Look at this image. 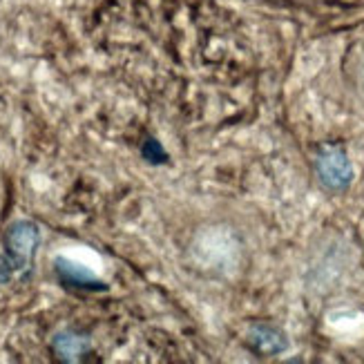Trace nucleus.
I'll return each instance as SVG.
<instances>
[{
    "instance_id": "1",
    "label": "nucleus",
    "mask_w": 364,
    "mask_h": 364,
    "mask_svg": "<svg viewBox=\"0 0 364 364\" xmlns=\"http://www.w3.org/2000/svg\"><path fill=\"white\" fill-rule=\"evenodd\" d=\"M41 244V230L34 221H14L5 232V257L14 266V271H23L31 266L36 255V248Z\"/></svg>"
},
{
    "instance_id": "2",
    "label": "nucleus",
    "mask_w": 364,
    "mask_h": 364,
    "mask_svg": "<svg viewBox=\"0 0 364 364\" xmlns=\"http://www.w3.org/2000/svg\"><path fill=\"white\" fill-rule=\"evenodd\" d=\"M315 166L320 181L331 190H344L353 179V166L342 148H324Z\"/></svg>"
},
{
    "instance_id": "3",
    "label": "nucleus",
    "mask_w": 364,
    "mask_h": 364,
    "mask_svg": "<svg viewBox=\"0 0 364 364\" xmlns=\"http://www.w3.org/2000/svg\"><path fill=\"white\" fill-rule=\"evenodd\" d=\"M54 271H56L58 282L68 289H76V291H105L107 289L92 271H87L85 266L76 264L72 259H65V257L54 259Z\"/></svg>"
},
{
    "instance_id": "4",
    "label": "nucleus",
    "mask_w": 364,
    "mask_h": 364,
    "mask_svg": "<svg viewBox=\"0 0 364 364\" xmlns=\"http://www.w3.org/2000/svg\"><path fill=\"white\" fill-rule=\"evenodd\" d=\"M52 349L60 360L76 362L90 351V340L78 333H72V331H63V333H58L52 340Z\"/></svg>"
},
{
    "instance_id": "5",
    "label": "nucleus",
    "mask_w": 364,
    "mask_h": 364,
    "mask_svg": "<svg viewBox=\"0 0 364 364\" xmlns=\"http://www.w3.org/2000/svg\"><path fill=\"white\" fill-rule=\"evenodd\" d=\"M250 342L255 344V349L262 353H277L287 346V340L279 333V331L271 328V326H257L250 333Z\"/></svg>"
}]
</instances>
